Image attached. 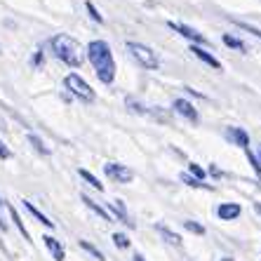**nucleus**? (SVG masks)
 <instances>
[{
	"mask_svg": "<svg viewBox=\"0 0 261 261\" xmlns=\"http://www.w3.org/2000/svg\"><path fill=\"white\" fill-rule=\"evenodd\" d=\"M87 59L92 61V68L99 75L103 85H111L116 80V61H113V52H111L109 43L103 40H92L87 45Z\"/></svg>",
	"mask_w": 261,
	"mask_h": 261,
	"instance_id": "1",
	"label": "nucleus"
},
{
	"mask_svg": "<svg viewBox=\"0 0 261 261\" xmlns=\"http://www.w3.org/2000/svg\"><path fill=\"white\" fill-rule=\"evenodd\" d=\"M49 49H52V55L59 61H64L66 66L78 68L80 64H83V52H80V47H78V40L66 36V33H57V36L49 40Z\"/></svg>",
	"mask_w": 261,
	"mask_h": 261,
	"instance_id": "2",
	"label": "nucleus"
},
{
	"mask_svg": "<svg viewBox=\"0 0 261 261\" xmlns=\"http://www.w3.org/2000/svg\"><path fill=\"white\" fill-rule=\"evenodd\" d=\"M125 47H127V52L134 57V59H137V64H139L141 68H148V71H155V68L160 66V64H158V55H155V52H153V49L148 47V45L132 43V40H129V43L125 45Z\"/></svg>",
	"mask_w": 261,
	"mask_h": 261,
	"instance_id": "3",
	"label": "nucleus"
},
{
	"mask_svg": "<svg viewBox=\"0 0 261 261\" xmlns=\"http://www.w3.org/2000/svg\"><path fill=\"white\" fill-rule=\"evenodd\" d=\"M64 85H66V90L71 92L73 97L83 99V101H94V90H92L90 85H87L85 80L80 78L78 73H68L66 78H64Z\"/></svg>",
	"mask_w": 261,
	"mask_h": 261,
	"instance_id": "4",
	"label": "nucleus"
},
{
	"mask_svg": "<svg viewBox=\"0 0 261 261\" xmlns=\"http://www.w3.org/2000/svg\"><path fill=\"white\" fill-rule=\"evenodd\" d=\"M103 174L109 176L111 181H116V184H129L134 179L132 170L125 167V165H120V163H106L103 165Z\"/></svg>",
	"mask_w": 261,
	"mask_h": 261,
	"instance_id": "5",
	"label": "nucleus"
},
{
	"mask_svg": "<svg viewBox=\"0 0 261 261\" xmlns=\"http://www.w3.org/2000/svg\"><path fill=\"white\" fill-rule=\"evenodd\" d=\"M167 26H170L172 31H176V33H181L184 38H189L191 43H195V45H198V47L207 43V40H205V36H202L200 31H195L193 26H186V24H181V21H167Z\"/></svg>",
	"mask_w": 261,
	"mask_h": 261,
	"instance_id": "6",
	"label": "nucleus"
},
{
	"mask_svg": "<svg viewBox=\"0 0 261 261\" xmlns=\"http://www.w3.org/2000/svg\"><path fill=\"white\" fill-rule=\"evenodd\" d=\"M226 139L231 141V144H236V146H240V148H249V134L245 132L243 127H228L226 129Z\"/></svg>",
	"mask_w": 261,
	"mask_h": 261,
	"instance_id": "7",
	"label": "nucleus"
},
{
	"mask_svg": "<svg viewBox=\"0 0 261 261\" xmlns=\"http://www.w3.org/2000/svg\"><path fill=\"white\" fill-rule=\"evenodd\" d=\"M189 52H191V55H193V57H198V59H200L202 64H205V66H212V68H217V71H219V68H221V61H219L214 55H210L207 49L198 47V45H191V47H189Z\"/></svg>",
	"mask_w": 261,
	"mask_h": 261,
	"instance_id": "8",
	"label": "nucleus"
},
{
	"mask_svg": "<svg viewBox=\"0 0 261 261\" xmlns=\"http://www.w3.org/2000/svg\"><path fill=\"white\" fill-rule=\"evenodd\" d=\"M240 212H243V207L238 205V202H224V205L217 207V217L221 219V221H231V219H238V217H240Z\"/></svg>",
	"mask_w": 261,
	"mask_h": 261,
	"instance_id": "9",
	"label": "nucleus"
},
{
	"mask_svg": "<svg viewBox=\"0 0 261 261\" xmlns=\"http://www.w3.org/2000/svg\"><path fill=\"white\" fill-rule=\"evenodd\" d=\"M174 111L176 113H181L186 120L198 122V111H195V106L189 101V99H174Z\"/></svg>",
	"mask_w": 261,
	"mask_h": 261,
	"instance_id": "10",
	"label": "nucleus"
},
{
	"mask_svg": "<svg viewBox=\"0 0 261 261\" xmlns=\"http://www.w3.org/2000/svg\"><path fill=\"white\" fill-rule=\"evenodd\" d=\"M155 231L160 233V238H163L167 245H172V247H181V236L174 231H170L165 224H155Z\"/></svg>",
	"mask_w": 261,
	"mask_h": 261,
	"instance_id": "11",
	"label": "nucleus"
},
{
	"mask_svg": "<svg viewBox=\"0 0 261 261\" xmlns=\"http://www.w3.org/2000/svg\"><path fill=\"white\" fill-rule=\"evenodd\" d=\"M43 243L47 245V249H49V252H52V256H55V261H64V256H66V254H64V247H61V243H59V240H55V238H52V236H45V238H43Z\"/></svg>",
	"mask_w": 261,
	"mask_h": 261,
	"instance_id": "12",
	"label": "nucleus"
},
{
	"mask_svg": "<svg viewBox=\"0 0 261 261\" xmlns=\"http://www.w3.org/2000/svg\"><path fill=\"white\" fill-rule=\"evenodd\" d=\"M24 207H26V210H29V212H31V217H36V219H38V221H40V224H43V226H47V228H55V224H52V221H49V219L45 217V214L40 212V210H38V207L33 205V202L24 200Z\"/></svg>",
	"mask_w": 261,
	"mask_h": 261,
	"instance_id": "13",
	"label": "nucleus"
},
{
	"mask_svg": "<svg viewBox=\"0 0 261 261\" xmlns=\"http://www.w3.org/2000/svg\"><path fill=\"white\" fill-rule=\"evenodd\" d=\"M83 202H85V205L90 207V210H92V212H94V214H99V217H101L103 221H113V217H111V214L106 212V210H103L101 205H97V202L92 200V198H87V195H83Z\"/></svg>",
	"mask_w": 261,
	"mask_h": 261,
	"instance_id": "14",
	"label": "nucleus"
},
{
	"mask_svg": "<svg viewBox=\"0 0 261 261\" xmlns=\"http://www.w3.org/2000/svg\"><path fill=\"white\" fill-rule=\"evenodd\" d=\"M111 210H113V212H116V214H113V217H116V219H120L122 224L132 226V221H129L127 212H125V202H122V200H113V202H111Z\"/></svg>",
	"mask_w": 261,
	"mask_h": 261,
	"instance_id": "15",
	"label": "nucleus"
},
{
	"mask_svg": "<svg viewBox=\"0 0 261 261\" xmlns=\"http://www.w3.org/2000/svg\"><path fill=\"white\" fill-rule=\"evenodd\" d=\"M78 174H80V179H83V181H87V184H90L92 189L103 191V184L99 181V179H97V176H94V174H92L90 170H85V167H80V170H78Z\"/></svg>",
	"mask_w": 261,
	"mask_h": 261,
	"instance_id": "16",
	"label": "nucleus"
},
{
	"mask_svg": "<svg viewBox=\"0 0 261 261\" xmlns=\"http://www.w3.org/2000/svg\"><path fill=\"white\" fill-rule=\"evenodd\" d=\"M181 181L186 184V186H193V189H205V191H212V186L205 181H200V179H193V176L189 174V172H181Z\"/></svg>",
	"mask_w": 261,
	"mask_h": 261,
	"instance_id": "17",
	"label": "nucleus"
},
{
	"mask_svg": "<svg viewBox=\"0 0 261 261\" xmlns=\"http://www.w3.org/2000/svg\"><path fill=\"white\" fill-rule=\"evenodd\" d=\"M7 212H10V217H12V221H14V224H17L19 233H21V236H24V238H26V240H31L29 231H26V226H24V221H21V219H19V212H17V210H14V207H12V205H7Z\"/></svg>",
	"mask_w": 261,
	"mask_h": 261,
	"instance_id": "18",
	"label": "nucleus"
},
{
	"mask_svg": "<svg viewBox=\"0 0 261 261\" xmlns=\"http://www.w3.org/2000/svg\"><path fill=\"white\" fill-rule=\"evenodd\" d=\"M29 144L33 146L40 155H49V148L43 144V141H40V137H38V134H29Z\"/></svg>",
	"mask_w": 261,
	"mask_h": 261,
	"instance_id": "19",
	"label": "nucleus"
},
{
	"mask_svg": "<svg viewBox=\"0 0 261 261\" xmlns=\"http://www.w3.org/2000/svg\"><path fill=\"white\" fill-rule=\"evenodd\" d=\"M224 43L228 45V47L238 49V52H247V47L243 45V40H238V38H236V36H231V33H226V36H224Z\"/></svg>",
	"mask_w": 261,
	"mask_h": 261,
	"instance_id": "20",
	"label": "nucleus"
},
{
	"mask_svg": "<svg viewBox=\"0 0 261 261\" xmlns=\"http://www.w3.org/2000/svg\"><path fill=\"white\" fill-rule=\"evenodd\" d=\"M245 155H247L249 165L254 167V172H256V174H259V179H261V160L256 158V153H252V148H245Z\"/></svg>",
	"mask_w": 261,
	"mask_h": 261,
	"instance_id": "21",
	"label": "nucleus"
},
{
	"mask_svg": "<svg viewBox=\"0 0 261 261\" xmlns=\"http://www.w3.org/2000/svg\"><path fill=\"white\" fill-rule=\"evenodd\" d=\"M184 228L191 233H195V236H205V226L198 224V221H184Z\"/></svg>",
	"mask_w": 261,
	"mask_h": 261,
	"instance_id": "22",
	"label": "nucleus"
},
{
	"mask_svg": "<svg viewBox=\"0 0 261 261\" xmlns=\"http://www.w3.org/2000/svg\"><path fill=\"white\" fill-rule=\"evenodd\" d=\"M80 247L85 249V252H90V254H92V256H94V259L103 261V254H101V252H99V249H97V247H94V245H92V243H87V240H80Z\"/></svg>",
	"mask_w": 261,
	"mask_h": 261,
	"instance_id": "23",
	"label": "nucleus"
},
{
	"mask_svg": "<svg viewBox=\"0 0 261 261\" xmlns=\"http://www.w3.org/2000/svg\"><path fill=\"white\" fill-rule=\"evenodd\" d=\"M189 174H193V179H200V181H202V179H205V176H207V172L202 170V167H200V165H198V163H191V167H189Z\"/></svg>",
	"mask_w": 261,
	"mask_h": 261,
	"instance_id": "24",
	"label": "nucleus"
},
{
	"mask_svg": "<svg viewBox=\"0 0 261 261\" xmlns=\"http://www.w3.org/2000/svg\"><path fill=\"white\" fill-rule=\"evenodd\" d=\"M113 243H116L120 249H127L129 247V238L125 236V233H113Z\"/></svg>",
	"mask_w": 261,
	"mask_h": 261,
	"instance_id": "25",
	"label": "nucleus"
},
{
	"mask_svg": "<svg viewBox=\"0 0 261 261\" xmlns=\"http://www.w3.org/2000/svg\"><path fill=\"white\" fill-rule=\"evenodd\" d=\"M233 24H236L238 29H243V31H247V33H252V36L261 38V31L256 29V26H249V24H245V21H233Z\"/></svg>",
	"mask_w": 261,
	"mask_h": 261,
	"instance_id": "26",
	"label": "nucleus"
},
{
	"mask_svg": "<svg viewBox=\"0 0 261 261\" xmlns=\"http://www.w3.org/2000/svg\"><path fill=\"white\" fill-rule=\"evenodd\" d=\"M85 7H87V12H90V17H92V19H94V21H97V24H101V21H103V17H101V14H99V12H97V7L92 5L90 0H87V3H85Z\"/></svg>",
	"mask_w": 261,
	"mask_h": 261,
	"instance_id": "27",
	"label": "nucleus"
},
{
	"mask_svg": "<svg viewBox=\"0 0 261 261\" xmlns=\"http://www.w3.org/2000/svg\"><path fill=\"white\" fill-rule=\"evenodd\" d=\"M0 158L3 160H7V158H12V153H10V148H7L3 141H0Z\"/></svg>",
	"mask_w": 261,
	"mask_h": 261,
	"instance_id": "28",
	"label": "nucleus"
},
{
	"mask_svg": "<svg viewBox=\"0 0 261 261\" xmlns=\"http://www.w3.org/2000/svg\"><path fill=\"white\" fill-rule=\"evenodd\" d=\"M43 64V52H36V57H33V66H40Z\"/></svg>",
	"mask_w": 261,
	"mask_h": 261,
	"instance_id": "29",
	"label": "nucleus"
},
{
	"mask_svg": "<svg viewBox=\"0 0 261 261\" xmlns=\"http://www.w3.org/2000/svg\"><path fill=\"white\" fill-rule=\"evenodd\" d=\"M0 231H7V224L3 221V217H0Z\"/></svg>",
	"mask_w": 261,
	"mask_h": 261,
	"instance_id": "30",
	"label": "nucleus"
},
{
	"mask_svg": "<svg viewBox=\"0 0 261 261\" xmlns=\"http://www.w3.org/2000/svg\"><path fill=\"white\" fill-rule=\"evenodd\" d=\"M134 261H146V259H144L141 254H134Z\"/></svg>",
	"mask_w": 261,
	"mask_h": 261,
	"instance_id": "31",
	"label": "nucleus"
},
{
	"mask_svg": "<svg viewBox=\"0 0 261 261\" xmlns=\"http://www.w3.org/2000/svg\"><path fill=\"white\" fill-rule=\"evenodd\" d=\"M254 210H256V212L261 214V202H256V205H254Z\"/></svg>",
	"mask_w": 261,
	"mask_h": 261,
	"instance_id": "32",
	"label": "nucleus"
},
{
	"mask_svg": "<svg viewBox=\"0 0 261 261\" xmlns=\"http://www.w3.org/2000/svg\"><path fill=\"white\" fill-rule=\"evenodd\" d=\"M259 155H261V146H259Z\"/></svg>",
	"mask_w": 261,
	"mask_h": 261,
	"instance_id": "33",
	"label": "nucleus"
},
{
	"mask_svg": "<svg viewBox=\"0 0 261 261\" xmlns=\"http://www.w3.org/2000/svg\"><path fill=\"white\" fill-rule=\"evenodd\" d=\"M221 261H231V259H221Z\"/></svg>",
	"mask_w": 261,
	"mask_h": 261,
	"instance_id": "34",
	"label": "nucleus"
},
{
	"mask_svg": "<svg viewBox=\"0 0 261 261\" xmlns=\"http://www.w3.org/2000/svg\"><path fill=\"white\" fill-rule=\"evenodd\" d=\"M0 207H3V200H0Z\"/></svg>",
	"mask_w": 261,
	"mask_h": 261,
	"instance_id": "35",
	"label": "nucleus"
}]
</instances>
